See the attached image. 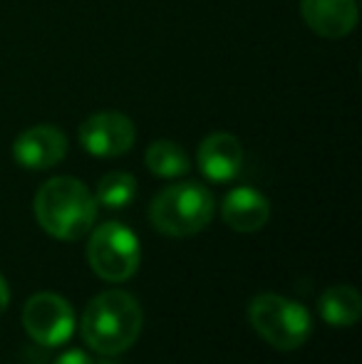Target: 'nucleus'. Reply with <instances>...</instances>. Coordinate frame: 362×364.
<instances>
[{
  "label": "nucleus",
  "instance_id": "obj_1",
  "mask_svg": "<svg viewBox=\"0 0 362 364\" xmlns=\"http://www.w3.org/2000/svg\"><path fill=\"white\" fill-rule=\"evenodd\" d=\"M95 193L80 178L55 176L38 188L35 218L40 228L58 240H80L92 230L97 220Z\"/></svg>",
  "mask_w": 362,
  "mask_h": 364
},
{
  "label": "nucleus",
  "instance_id": "obj_2",
  "mask_svg": "<svg viewBox=\"0 0 362 364\" xmlns=\"http://www.w3.org/2000/svg\"><path fill=\"white\" fill-rule=\"evenodd\" d=\"M144 312L134 295L124 290H105L85 307L82 330L90 350L100 355H122L139 340Z\"/></svg>",
  "mask_w": 362,
  "mask_h": 364
},
{
  "label": "nucleus",
  "instance_id": "obj_3",
  "mask_svg": "<svg viewBox=\"0 0 362 364\" xmlns=\"http://www.w3.org/2000/svg\"><path fill=\"white\" fill-rule=\"evenodd\" d=\"M216 201L211 191L196 181H181L164 188L149 206V218L156 230L174 238L196 235L211 223Z\"/></svg>",
  "mask_w": 362,
  "mask_h": 364
},
{
  "label": "nucleus",
  "instance_id": "obj_4",
  "mask_svg": "<svg viewBox=\"0 0 362 364\" xmlns=\"http://www.w3.org/2000/svg\"><path fill=\"white\" fill-rule=\"evenodd\" d=\"M248 320L258 337L280 352H293L313 332V317L300 302L275 292H261L248 305Z\"/></svg>",
  "mask_w": 362,
  "mask_h": 364
},
{
  "label": "nucleus",
  "instance_id": "obj_5",
  "mask_svg": "<svg viewBox=\"0 0 362 364\" xmlns=\"http://www.w3.org/2000/svg\"><path fill=\"white\" fill-rule=\"evenodd\" d=\"M87 260H90V268L102 280L124 283V280H129L139 270L142 263L139 238L124 223H117V220L102 223L95 230H90Z\"/></svg>",
  "mask_w": 362,
  "mask_h": 364
},
{
  "label": "nucleus",
  "instance_id": "obj_6",
  "mask_svg": "<svg viewBox=\"0 0 362 364\" xmlns=\"http://www.w3.org/2000/svg\"><path fill=\"white\" fill-rule=\"evenodd\" d=\"M23 327L43 347L65 345L75 330L73 305L55 292H35L23 307Z\"/></svg>",
  "mask_w": 362,
  "mask_h": 364
},
{
  "label": "nucleus",
  "instance_id": "obj_7",
  "mask_svg": "<svg viewBox=\"0 0 362 364\" xmlns=\"http://www.w3.org/2000/svg\"><path fill=\"white\" fill-rule=\"evenodd\" d=\"M137 129L119 112H97L80 127V144L97 159H115L134 146Z\"/></svg>",
  "mask_w": 362,
  "mask_h": 364
},
{
  "label": "nucleus",
  "instance_id": "obj_8",
  "mask_svg": "<svg viewBox=\"0 0 362 364\" xmlns=\"http://www.w3.org/2000/svg\"><path fill=\"white\" fill-rule=\"evenodd\" d=\"M68 154V136L50 124H38L25 129L18 134L13 144V156L23 168H33V171H43V168H53Z\"/></svg>",
  "mask_w": 362,
  "mask_h": 364
},
{
  "label": "nucleus",
  "instance_id": "obj_9",
  "mask_svg": "<svg viewBox=\"0 0 362 364\" xmlns=\"http://www.w3.org/2000/svg\"><path fill=\"white\" fill-rule=\"evenodd\" d=\"M198 171L213 183H226L241 173L243 168V146L238 136L228 132H213L198 144L196 151Z\"/></svg>",
  "mask_w": 362,
  "mask_h": 364
},
{
  "label": "nucleus",
  "instance_id": "obj_10",
  "mask_svg": "<svg viewBox=\"0 0 362 364\" xmlns=\"http://www.w3.org/2000/svg\"><path fill=\"white\" fill-rule=\"evenodd\" d=\"M300 15L315 35L328 40L348 38L358 25L355 0H300Z\"/></svg>",
  "mask_w": 362,
  "mask_h": 364
},
{
  "label": "nucleus",
  "instance_id": "obj_11",
  "mask_svg": "<svg viewBox=\"0 0 362 364\" xmlns=\"http://www.w3.org/2000/svg\"><path fill=\"white\" fill-rule=\"evenodd\" d=\"M271 203L261 191L251 186H238L223 196L221 218L236 233H256L268 223Z\"/></svg>",
  "mask_w": 362,
  "mask_h": 364
},
{
  "label": "nucleus",
  "instance_id": "obj_12",
  "mask_svg": "<svg viewBox=\"0 0 362 364\" xmlns=\"http://www.w3.org/2000/svg\"><path fill=\"white\" fill-rule=\"evenodd\" d=\"M318 312L333 327H353L362 315V297L353 285H333L318 297Z\"/></svg>",
  "mask_w": 362,
  "mask_h": 364
},
{
  "label": "nucleus",
  "instance_id": "obj_13",
  "mask_svg": "<svg viewBox=\"0 0 362 364\" xmlns=\"http://www.w3.org/2000/svg\"><path fill=\"white\" fill-rule=\"evenodd\" d=\"M144 161L147 168L159 178H179L191 171L188 154L183 151V146H179L171 139H159L154 144H149L144 154Z\"/></svg>",
  "mask_w": 362,
  "mask_h": 364
},
{
  "label": "nucleus",
  "instance_id": "obj_14",
  "mask_svg": "<svg viewBox=\"0 0 362 364\" xmlns=\"http://www.w3.org/2000/svg\"><path fill=\"white\" fill-rule=\"evenodd\" d=\"M137 196V178L127 171H112L105 173L97 183V203L107 208H124L134 201Z\"/></svg>",
  "mask_w": 362,
  "mask_h": 364
},
{
  "label": "nucleus",
  "instance_id": "obj_15",
  "mask_svg": "<svg viewBox=\"0 0 362 364\" xmlns=\"http://www.w3.org/2000/svg\"><path fill=\"white\" fill-rule=\"evenodd\" d=\"M55 364H95V362H92V357L85 355L82 350H70V352H65V355H60Z\"/></svg>",
  "mask_w": 362,
  "mask_h": 364
},
{
  "label": "nucleus",
  "instance_id": "obj_16",
  "mask_svg": "<svg viewBox=\"0 0 362 364\" xmlns=\"http://www.w3.org/2000/svg\"><path fill=\"white\" fill-rule=\"evenodd\" d=\"M8 302H10V290H8V283H5V278L0 275V312H5Z\"/></svg>",
  "mask_w": 362,
  "mask_h": 364
}]
</instances>
